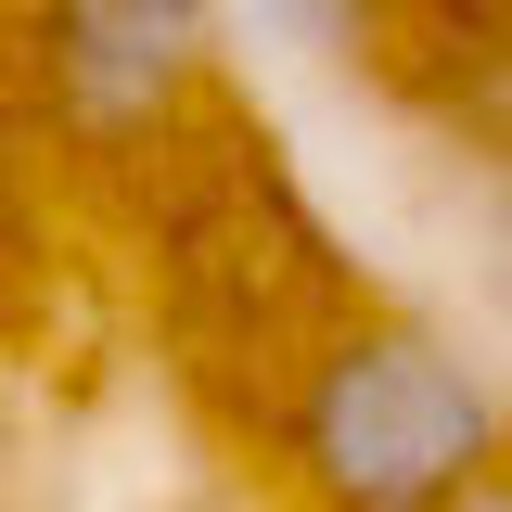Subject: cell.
I'll return each instance as SVG.
<instances>
[{"mask_svg":"<svg viewBox=\"0 0 512 512\" xmlns=\"http://www.w3.org/2000/svg\"><path fill=\"white\" fill-rule=\"evenodd\" d=\"M512 448L500 384L436 320L333 308L282 372V474L308 512H448Z\"/></svg>","mask_w":512,"mask_h":512,"instance_id":"1","label":"cell"},{"mask_svg":"<svg viewBox=\"0 0 512 512\" xmlns=\"http://www.w3.org/2000/svg\"><path fill=\"white\" fill-rule=\"evenodd\" d=\"M448 512H512V448H500V461H487V474H474V487H461Z\"/></svg>","mask_w":512,"mask_h":512,"instance_id":"3","label":"cell"},{"mask_svg":"<svg viewBox=\"0 0 512 512\" xmlns=\"http://www.w3.org/2000/svg\"><path fill=\"white\" fill-rule=\"evenodd\" d=\"M487 282H500V308H512V192L487 205Z\"/></svg>","mask_w":512,"mask_h":512,"instance_id":"4","label":"cell"},{"mask_svg":"<svg viewBox=\"0 0 512 512\" xmlns=\"http://www.w3.org/2000/svg\"><path fill=\"white\" fill-rule=\"evenodd\" d=\"M13 64H26V103L64 154L141 167V154H180L205 116L218 13L205 0H26Z\"/></svg>","mask_w":512,"mask_h":512,"instance_id":"2","label":"cell"}]
</instances>
